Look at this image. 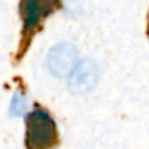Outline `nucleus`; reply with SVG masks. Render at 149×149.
<instances>
[{
  "label": "nucleus",
  "mask_w": 149,
  "mask_h": 149,
  "mask_svg": "<svg viewBox=\"0 0 149 149\" xmlns=\"http://www.w3.org/2000/svg\"><path fill=\"white\" fill-rule=\"evenodd\" d=\"M26 149H50L58 141L56 121L46 111L36 108L25 119Z\"/></svg>",
  "instance_id": "nucleus-1"
},
{
  "label": "nucleus",
  "mask_w": 149,
  "mask_h": 149,
  "mask_svg": "<svg viewBox=\"0 0 149 149\" xmlns=\"http://www.w3.org/2000/svg\"><path fill=\"white\" fill-rule=\"evenodd\" d=\"M59 7L61 0H21L20 15L24 23L25 34L33 33L42 20L57 11Z\"/></svg>",
  "instance_id": "nucleus-2"
},
{
  "label": "nucleus",
  "mask_w": 149,
  "mask_h": 149,
  "mask_svg": "<svg viewBox=\"0 0 149 149\" xmlns=\"http://www.w3.org/2000/svg\"><path fill=\"white\" fill-rule=\"evenodd\" d=\"M48 65L56 77H68L78 65V52L71 44H58L48 54Z\"/></svg>",
  "instance_id": "nucleus-3"
},
{
  "label": "nucleus",
  "mask_w": 149,
  "mask_h": 149,
  "mask_svg": "<svg viewBox=\"0 0 149 149\" xmlns=\"http://www.w3.org/2000/svg\"><path fill=\"white\" fill-rule=\"evenodd\" d=\"M99 78V68L94 61L84 59L79 62L70 74L69 88L74 94H84L95 87Z\"/></svg>",
  "instance_id": "nucleus-4"
},
{
  "label": "nucleus",
  "mask_w": 149,
  "mask_h": 149,
  "mask_svg": "<svg viewBox=\"0 0 149 149\" xmlns=\"http://www.w3.org/2000/svg\"><path fill=\"white\" fill-rule=\"evenodd\" d=\"M28 108H29L28 98H26L25 94L19 88V90L15 93L13 98H12L9 112H11V115H13V116H21L28 111Z\"/></svg>",
  "instance_id": "nucleus-5"
}]
</instances>
